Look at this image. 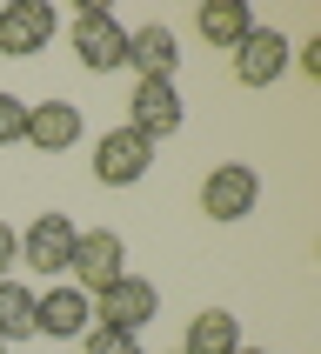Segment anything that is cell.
<instances>
[{"label":"cell","instance_id":"ffe728a7","mask_svg":"<svg viewBox=\"0 0 321 354\" xmlns=\"http://www.w3.org/2000/svg\"><path fill=\"white\" fill-rule=\"evenodd\" d=\"M0 354H7V341H0Z\"/></svg>","mask_w":321,"mask_h":354},{"label":"cell","instance_id":"5bb4252c","mask_svg":"<svg viewBox=\"0 0 321 354\" xmlns=\"http://www.w3.org/2000/svg\"><path fill=\"white\" fill-rule=\"evenodd\" d=\"M235 348H241V321L228 308H201L187 321V341H181V354H235Z\"/></svg>","mask_w":321,"mask_h":354},{"label":"cell","instance_id":"7c38bea8","mask_svg":"<svg viewBox=\"0 0 321 354\" xmlns=\"http://www.w3.org/2000/svg\"><path fill=\"white\" fill-rule=\"evenodd\" d=\"M127 67H134L140 80H174L181 67V40L160 27V20H147V27H127Z\"/></svg>","mask_w":321,"mask_h":354},{"label":"cell","instance_id":"ac0fdd59","mask_svg":"<svg viewBox=\"0 0 321 354\" xmlns=\"http://www.w3.org/2000/svg\"><path fill=\"white\" fill-rule=\"evenodd\" d=\"M14 261H20V234L0 221V281H7V268H14Z\"/></svg>","mask_w":321,"mask_h":354},{"label":"cell","instance_id":"3957f363","mask_svg":"<svg viewBox=\"0 0 321 354\" xmlns=\"http://www.w3.org/2000/svg\"><path fill=\"white\" fill-rule=\"evenodd\" d=\"M67 40H74V54L87 74H114V67H127V27H120L107 7H80L74 27H67Z\"/></svg>","mask_w":321,"mask_h":354},{"label":"cell","instance_id":"52a82bcc","mask_svg":"<svg viewBox=\"0 0 321 354\" xmlns=\"http://www.w3.org/2000/svg\"><path fill=\"white\" fill-rule=\"evenodd\" d=\"M181 120H187V107H181L174 80H134V94H127V127H134L140 140H167L181 134Z\"/></svg>","mask_w":321,"mask_h":354},{"label":"cell","instance_id":"d6986e66","mask_svg":"<svg viewBox=\"0 0 321 354\" xmlns=\"http://www.w3.org/2000/svg\"><path fill=\"white\" fill-rule=\"evenodd\" d=\"M235 354H268V348H235Z\"/></svg>","mask_w":321,"mask_h":354},{"label":"cell","instance_id":"8992f818","mask_svg":"<svg viewBox=\"0 0 321 354\" xmlns=\"http://www.w3.org/2000/svg\"><path fill=\"white\" fill-rule=\"evenodd\" d=\"M154 167V140H140L134 127H107L94 140V180L100 187H134Z\"/></svg>","mask_w":321,"mask_h":354},{"label":"cell","instance_id":"8fae6325","mask_svg":"<svg viewBox=\"0 0 321 354\" xmlns=\"http://www.w3.org/2000/svg\"><path fill=\"white\" fill-rule=\"evenodd\" d=\"M80 134H87V120H80L74 100H40V107H27V147H40V154H67Z\"/></svg>","mask_w":321,"mask_h":354},{"label":"cell","instance_id":"ba28073f","mask_svg":"<svg viewBox=\"0 0 321 354\" xmlns=\"http://www.w3.org/2000/svg\"><path fill=\"white\" fill-rule=\"evenodd\" d=\"M74 221L67 214H54V207H47V214H34L27 221V234H20V261H27V268H34V274H67V261H74Z\"/></svg>","mask_w":321,"mask_h":354},{"label":"cell","instance_id":"277c9868","mask_svg":"<svg viewBox=\"0 0 321 354\" xmlns=\"http://www.w3.org/2000/svg\"><path fill=\"white\" fill-rule=\"evenodd\" d=\"M60 34V14L54 0H14V7H0V54L7 60H34L47 54Z\"/></svg>","mask_w":321,"mask_h":354},{"label":"cell","instance_id":"5b68a950","mask_svg":"<svg viewBox=\"0 0 321 354\" xmlns=\"http://www.w3.org/2000/svg\"><path fill=\"white\" fill-rule=\"evenodd\" d=\"M154 315H160V288L140 281V274H120V281H107L94 295V321L100 328H120V335H140Z\"/></svg>","mask_w":321,"mask_h":354},{"label":"cell","instance_id":"9c48e42d","mask_svg":"<svg viewBox=\"0 0 321 354\" xmlns=\"http://www.w3.org/2000/svg\"><path fill=\"white\" fill-rule=\"evenodd\" d=\"M94 328V301L80 295L74 281H54L47 295H34V335L47 341H80Z\"/></svg>","mask_w":321,"mask_h":354},{"label":"cell","instance_id":"30bf717a","mask_svg":"<svg viewBox=\"0 0 321 354\" xmlns=\"http://www.w3.org/2000/svg\"><path fill=\"white\" fill-rule=\"evenodd\" d=\"M288 60H295L288 34H275V27H248V40L235 47V80H241V87H275V80L288 74Z\"/></svg>","mask_w":321,"mask_h":354},{"label":"cell","instance_id":"9a60e30c","mask_svg":"<svg viewBox=\"0 0 321 354\" xmlns=\"http://www.w3.org/2000/svg\"><path fill=\"white\" fill-rule=\"evenodd\" d=\"M34 335V288H27V281H0V341H7V348H14V341H27Z\"/></svg>","mask_w":321,"mask_h":354},{"label":"cell","instance_id":"4fadbf2b","mask_svg":"<svg viewBox=\"0 0 321 354\" xmlns=\"http://www.w3.org/2000/svg\"><path fill=\"white\" fill-rule=\"evenodd\" d=\"M194 27L208 47H221V54H235L241 40H248V27H255V14L241 7V0H201L194 7Z\"/></svg>","mask_w":321,"mask_h":354},{"label":"cell","instance_id":"44dd1931","mask_svg":"<svg viewBox=\"0 0 321 354\" xmlns=\"http://www.w3.org/2000/svg\"><path fill=\"white\" fill-rule=\"evenodd\" d=\"M174 354H181V348H174Z\"/></svg>","mask_w":321,"mask_h":354},{"label":"cell","instance_id":"2e32d148","mask_svg":"<svg viewBox=\"0 0 321 354\" xmlns=\"http://www.w3.org/2000/svg\"><path fill=\"white\" fill-rule=\"evenodd\" d=\"M80 354H140V335H120V328H87L80 335Z\"/></svg>","mask_w":321,"mask_h":354},{"label":"cell","instance_id":"e0dca14e","mask_svg":"<svg viewBox=\"0 0 321 354\" xmlns=\"http://www.w3.org/2000/svg\"><path fill=\"white\" fill-rule=\"evenodd\" d=\"M27 140V100L0 87V147H20Z\"/></svg>","mask_w":321,"mask_h":354},{"label":"cell","instance_id":"6da1fadb","mask_svg":"<svg viewBox=\"0 0 321 354\" xmlns=\"http://www.w3.org/2000/svg\"><path fill=\"white\" fill-rule=\"evenodd\" d=\"M127 274V241L114 234V227H87V234H74V261H67V281H74L80 295L94 301L107 281Z\"/></svg>","mask_w":321,"mask_h":354},{"label":"cell","instance_id":"7a4b0ae2","mask_svg":"<svg viewBox=\"0 0 321 354\" xmlns=\"http://www.w3.org/2000/svg\"><path fill=\"white\" fill-rule=\"evenodd\" d=\"M261 201V174L248 160H214L208 180H201V214L208 221H248Z\"/></svg>","mask_w":321,"mask_h":354}]
</instances>
